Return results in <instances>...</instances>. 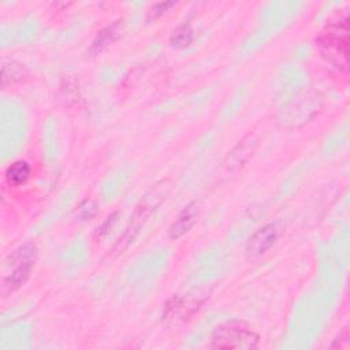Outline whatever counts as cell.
<instances>
[{"instance_id":"6da1fadb","label":"cell","mask_w":350,"mask_h":350,"mask_svg":"<svg viewBox=\"0 0 350 350\" xmlns=\"http://www.w3.org/2000/svg\"><path fill=\"white\" fill-rule=\"evenodd\" d=\"M171 190V182L170 179H161L157 183H154L141 198V201L135 205L130 221L120 238V241L115 246V252L122 253L133 241L138 237L139 231L144 228L152 213L161 205V202L165 200Z\"/></svg>"},{"instance_id":"7a4b0ae2","label":"cell","mask_w":350,"mask_h":350,"mask_svg":"<svg viewBox=\"0 0 350 350\" xmlns=\"http://www.w3.org/2000/svg\"><path fill=\"white\" fill-rule=\"evenodd\" d=\"M37 260L38 249L31 242L21 245L4 260L1 279V294L4 297L16 291L29 280Z\"/></svg>"},{"instance_id":"3957f363","label":"cell","mask_w":350,"mask_h":350,"mask_svg":"<svg viewBox=\"0 0 350 350\" xmlns=\"http://www.w3.org/2000/svg\"><path fill=\"white\" fill-rule=\"evenodd\" d=\"M323 57L347 71L349 64V16L328 23L317 37Z\"/></svg>"},{"instance_id":"277c9868","label":"cell","mask_w":350,"mask_h":350,"mask_svg":"<svg viewBox=\"0 0 350 350\" xmlns=\"http://www.w3.org/2000/svg\"><path fill=\"white\" fill-rule=\"evenodd\" d=\"M260 342V335L252 325L242 320H228L219 324L209 339L211 349H256Z\"/></svg>"},{"instance_id":"5b68a950","label":"cell","mask_w":350,"mask_h":350,"mask_svg":"<svg viewBox=\"0 0 350 350\" xmlns=\"http://www.w3.org/2000/svg\"><path fill=\"white\" fill-rule=\"evenodd\" d=\"M211 291L205 287H196L183 293L172 294L164 304L161 319L168 325H182L193 319L209 298Z\"/></svg>"},{"instance_id":"8992f818","label":"cell","mask_w":350,"mask_h":350,"mask_svg":"<svg viewBox=\"0 0 350 350\" xmlns=\"http://www.w3.org/2000/svg\"><path fill=\"white\" fill-rule=\"evenodd\" d=\"M279 230L275 223H268L260 228H257L246 242V256L250 260L258 258L265 254L278 241Z\"/></svg>"},{"instance_id":"52a82bcc","label":"cell","mask_w":350,"mask_h":350,"mask_svg":"<svg viewBox=\"0 0 350 350\" xmlns=\"http://www.w3.org/2000/svg\"><path fill=\"white\" fill-rule=\"evenodd\" d=\"M200 216V204L197 201H191L186 204L179 213L176 215L175 220L168 227V238L176 241L187 234L193 226L197 223Z\"/></svg>"},{"instance_id":"ba28073f","label":"cell","mask_w":350,"mask_h":350,"mask_svg":"<svg viewBox=\"0 0 350 350\" xmlns=\"http://www.w3.org/2000/svg\"><path fill=\"white\" fill-rule=\"evenodd\" d=\"M257 148V138L254 134H247L228 152L226 157V167L228 171H237L243 167L253 156Z\"/></svg>"},{"instance_id":"9c48e42d","label":"cell","mask_w":350,"mask_h":350,"mask_svg":"<svg viewBox=\"0 0 350 350\" xmlns=\"http://www.w3.org/2000/svg\"><path fill=\"white\" fill-rule=\"evenodd\" d=\"M123 30V23L122 21H115L113 23L105 26L103 30L98 31L96 38L92 42L90 51L93 53H100L103 49H105L111 42L116 41Z\"/></svg>"},{"instance_id":"30bf717a","label":"cell","mask_w":350,"mask_h":350,"mask_svg":"<svg viewBox=\"0 0 350 350\" xmlns=\"http://www.w3.org/2000/svg\"><path fill=\"white\" fill-rule=\"evenodd\" d=\"M30 164L26 160H15L5 168L4 179L10 186H22L30 178Z\"/></svg>"},{"instance_id":"8fae6325","label":"cell","mask_w":350,"mask_h":350,"mask_svg":"<svg viewBox=\"0 0 350 350\" xmlns=\"http://www.w3.org/2000/svg\"><path fill=\"white\" fill-rule=\"evenodd\" d=\"M194 40V31L189 23L178 25L170 34V44L176 49L187 48Z\"/></svg>"},{"instance_id":"7c38bea8","label":"cell","mask_w":350,"mask_h":350,"mask_svg":"<svg viewBox=\"0 0 350 350\" xmlns=\"http://www.w3.org/2000/svg\"><path fill=\"white\" fill-rule=\"evenodd\" d=\"M23 75V67L22 64L10 60L7 63V60H3V66H1V83L5 88L10 83H14L19 79H22Z\"/></svg>"},{"instance_id":"4fadbf2b","label":"cell","mask_w":350,"mask_h":350,"mask_svg":"<svg viewBox=\"0 0 350 350\" xmlns=\"http://www.w3.org/2000/svg\"><path fill=\"white\" fill-rule=\"evenodd\" d=\"M97 213V204L94 200H83L79 206L77 208V212H75V216L78 220H82V221H86V220H92Z\"/></svg>"},{"instance_id":"5bb4252c","label":"cell","mask_w":350,"mask_h":350,"mask_svg":"<svg viewBox=\"0 0 350 350\" xmlns=\"http://www.w3.org/2000/svg\"><path fill=\"white\" fill-rule=\"evenodd\" d=\"M171 5H174L172 1H160V3H156L150 7V10L148 11V19L152 21V19H157L159 16H161Z\"/></svg>"},{"instance_id":"9a60e30c","label":"cell","mask_w":350,"mask_h":350,"mask_svg":"<svg viewBox=\"0 0 350 350\" xmlns=\"http://www.w3.org/2000/svg\"><path fill=\"white\" fill-rule=\"evenodd\" d=\"M118 217H119V212H113L112 215H109V216L105 219V221L100 226V228H97L96 237H97V238H103V237H105V235L111 231V228L115 226V223H116Z\"/></svg>"},{"instance_id":"2e32d148","label":"cell","mask_w":350,"mask_h":350,"mask_svg":"<svg viewBox=\"0 0 350 350\" xmlns=\"http://www.w3.org/2000/svg\"><path fill=\"white\" fill-rule=\"evenodd\" d=\"M349 345V329L343 328L342 332H339V338L335 339V342L331 345L334 349H345Z\"/></svg>"}]
</instances>
